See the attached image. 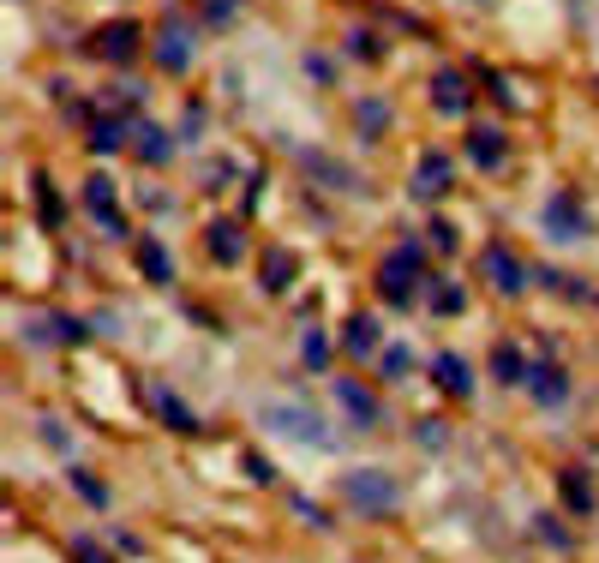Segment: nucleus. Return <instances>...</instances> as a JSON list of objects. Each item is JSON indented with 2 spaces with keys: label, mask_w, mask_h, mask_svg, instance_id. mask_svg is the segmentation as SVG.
Wrapping results in <instances>:
<instances>
[{
  "label": "nucleus",
  "mask_w": 599,
  "mask_h": 563,
  "mask_svg": "<svg viewBox=\"0 0 599 563\" xmlns=\"http://www.w3.org/2000/svg\"><path fill=\"white\" fill-rule=\"evenodd\" d=\"M90 48H96V54H108V60H126V54L138 48V24H126V18H120V24L96 30V42H90Z\"/></svg>",
  "instance_id": "obj_7"
},
{
  "label": "nucleus",
  "mask_w": 599,
  "mask_h": 563,
  "mask_svg": "<svg viewBox=\"0 0 599 563\" xmlns=\"http://www.w3.org/2000/svg\"><path fill=\"white\" fill-rule=\"evenodd\" d=\"M246 474H252V486H270V462L264 456H246Z\"/></svg>",
  "instance_id": "obj_23"
},
{
  "label": "nucleus",
  "mask_w": 599,
  "mask_h": 563,
  "mask_svg": "<svg viewBox=\"0 0 599 563\" xmlns=\"http://www.w3.org/2000/svg\"><path fill=\"white\" fill-rule=\"evenodd\" d=\"M342 342H348V354H372V318H348Z\"/></svg>",
  "instance_id": "obj_19"
},
{
  "label": "nucleus",
  "mask_w": 599,
  "mask_h": 563,
  "mask_svg": "<svg viewBox=\"0 0 599 563\" xmlns=\"http://www.w3.org/2000/svg\"><path fill=\"white\" fill-rule=\"evenodd\" d=\"M336 402H342V408H348L354 420H378V402H372V396H366L360 384H336Z\"/></svg>",
  "instance_id": "obj_14"
},
{
  "label": "nucleus",
  "mask_w": 599,
  "mask_h": 563,
  "mask_svg": "<svg viewBox=\"0 0 599 563\" xmlns=\"http://www.w3.org/2000/svg\"><path fill=\"white\" fill-rule=\"evenodd\" d=\"M120 138H126V126H120V120H102V126L90 132V150H102V156H114V150H120Z\"/></svg>",
  "instance_id": "obj_17"
},
{
  "label": "nucleus",
  "mask_w": 599,
  "mask_h": 563,
  "mask_svg": "<svg viewBox=\"0 0 599 563\" xmlns=\"http://www.w3.org/2000/svg\"><path fill=\"white\" fill-rule=\"evenodd\" d=\"M528 390H534V402H546V408H558L564 396H570V378L546 360V366H528Z\"/></svg>",
  "instance_id": "obj_5"
},
{
  "label": "nucleus",
  "mask_w": 599,
  "mask_h": 563,
  "mask_svg": "<svg viewBox=\"0 0 599 563\" xmlns=\"http://www.w3.org/2000/svg\"><path fill=\"white\" fill-rule=\"evenodd\" d=\"M72 480H78V498H90V504H108V492H102L90 474H72Z\"/></svg>",
  "instance_id": "obj_22"
},
{
  "label": "nucleus",
  "mask_w": 599,
  "mask_h": 563,
  "mask_svg": "<svg viewBox=\"0 0 599 563\" xmlns=\"http://www.w3.org/2000/svg\"><path fill=\"white\" fill-rule=\"evenodd\" d=\"M492 366H498V378H504V384L528 378V366H522V354H516V348H498V354H492Z\"/></svg>",
  "instance_id": "obj_20"
},
{
  "label": "nucleus",
  "mask_w": 599,
  "mask_h": 563,
  "mask_svg": "<svg viewBox=\"0 0 599 563\" xmlns=\"http://www.w3.org/2000/svg\"><path fill=\"white\" fill-rule=\"evenodd\" d=\"M468 156H474V162H498V156H504V132H498V126H474Z\"/></svg>",
  "instance_id": "obj_12"
},
{
  "label": "nucleus",
  "mask_w": 599,
  "mask_h": 563,
  "mask_svg": "<svg viewBox=\"0 0 599 563\" xmlns=\"http://www.w3.org/2000/svg\"><path fill=\"white\" fill-rule=\"evenodd\" d=\"M138 156H144V162H168V132L138 126Z\"/></svg>",
  "instance_id": "obj_16"
},
{
  "label": "nucleus",
  "mask_w": 599,
  "mask_h": 563,
  "mask_svg": "<svg viewBox=\"0 0 599 563\" xmlns=\"http://www.w3.org/2000/svg\"><path fill=\"white\" fill-rule=\"evenodd\" d=\"M342 492H348V504H354V510H366V516L396 510V480H390V474H378V468L348 474V480H342Z\"/></svg>",
  "instance_id": "obj_1"
},
{
  "label": "nucleus",
  "mask_w": 599,
  "mask_h": 563,
  "mask_svg": "<svg viewBox=\"0 0 599 563\" xmlns=\"http://www.w3.org/2000/svg\"><path fill=\"white\" fill-rule=\"evenodd\" d=\"M210 252H216L222 264H234V258L246 252V246H240V228H234V222H216V228H210Z\"/></svg>",
  "instance_id": "obj_13"
},
{
  "label": "nucleus",
  "mask_w": 599,
  "mask_h": 563,
  "mask_svg": "<svg viewBox=\"0 0 599 563\" xmlns=\"http://www.w3.org/2000/svg\"><path fill=\"white\" fill-rule=\"evenodd\" d=\"M558 492H564V504H570L576 516H588V510H594V486H588L582 474H564V480H558Z\"/></svg>",
  "instance_id": "obj_15"
},
{
  "label": "nucleus",
  "mask_w": 599,
  "mask_h": 563,
  "mask_svg": "<svg viewBox=\"0 0 599 563\" xmlns=\"http://www.w3.org/2000/svg\"><path fill=\"white\" fill-rule=\"evenodd\" d=\"M480 270H486V282H492L498 294H528V270H522V258H516V252H504V246H486Z\"/></svg>",
  "instance_id": "obj_3"
},
{
  "label": "nucleus",
  "mask_w": 599,
  "mask_h": 563,
  "mask_svg": "<svg viewBox=\"0 0 599 563\" xmlns=\"http://www.w3.org/2000/svg\"><path fill=\"white\" fill-rule=\"evenodd\" d=\"M432 102H438V114H468V84L456 72H438L432 78Z\"/></svg>",
  "instance_id": "obj_9"
},
{
  "label": "nucleus",
  "mask_w": 599,
  "mask_h": 563,
  "mask_svg": "<svg viewBox=\"0 0 599 563\" xmlns=\"http://www.w3.org/2000/svg\"><path fill=\"white\" fill-rule=\"evenodd\" d=\"M432 378H438V390H450V396H468V390H474L462 354H438V360H432Z\"/></svg>",
  "instance_id": "obj_10"
},
{
  "label": "nucleus",
  "mask_w": 599,
  "mask_h": 563,
  "mask_svg": "<svg viewBox=\"0 0 599 563\" xmlns=\"http://www.w3.org/2000/svg\"><path fill=\"white\" fill-rule=\"evenodd\" d=\"M450 186V156H420V168H414V198H438Z\"/></svg>",
  "instance_id": "obj_6"
},
{
  "label": "nucleus",
  "mask_w": 599,
  "mask_h": 563,
  "mask_svg": "<svg viewBox=\"0 0 599 563\" xmlns=\"http://www.w3.org/2000/svg\"><path fill=\"white\" fill-rule=\"evenodd\" d=\"M396 270H408V276H414V270H420V246H402V252H396Z\"/></svg>",
  "instance_id": "obj_25"
},
{
  "label": "nucleus",
  "mask_w": 599,
  "mask_h": 563,
  "mask_svg": "<svg viewBox=\"0 0 599 563\" xmlns=\"http://www.w3.org/2000/svg\"><path fill=\"white\" fill-rule=\"evenodd\" d=\"M264 276H270V288H282V276H288V252H270V264H264Z\"/></svg>",
  "instance_id": "obj_21"
},
{
  "label": "nucleus",
  "mask_w": 599,
  "mask_h": 563,
  "mask_svg": "<svg viewBox=\"0 0 599 563\" xmlns=\"http://www.w3.org/2000/svg\"><path fill=\"white\" fill-rule=\"evenodd\" d=\"M156 54H162L168 72H186V60H192V54H186V30H162V36H156Z\"/></svg>",
  "instance_id": "obj_11"
},
{
  "label": "nucleus",
  "mask_w": 599,
  "mask_h": 563,
  "mask_svg": "<svg viewBox=\"0 0 599 563\" xmlns=\"http://www.w3.org/2000/svg\"><path fill=\"white\" fill-rule=\"evenodd\" d=\"M42 438H48L54 450H66V444H72V438H66V426H54V420H42Z\"/></svg>",
  "instance_id": "obj_26"
},
{
  "label": "nucleus",
  "mask_w": 599,
  "mask_h": 563,
  "mask_svg": "<svg viewBox=\"0 0 599 563\" xmlns=\"http://www.w3.org/2000/svg\"><path fill=\"white\" fill-rule=\"evenodd\" d=\"M540 222H546V228H552V234H558L564 246L588 240V222H582V210H576V198H570V192H558V198H552V204L540 210Z\"/></svg>",
  "instance_id": "obj_4"
},
{
  "label": "nucleus",
  "mask_w": 599,
  "mask_h": 563,
  "mask_svg": "<svg viewBox=\"0 0 599 563\" xmlns=\"http://www.w3.org/2000/svg\"><path fill=\"white\" fill-rule=\"evenodd\" d=\"M264 426H276V432H288V438H306V444H318V450L336 444V438L324 432V420L306 414V408H264Z\"/></svg>",
  "instance_id": "obj_2"
},
{
  "label": "nucleus",
  "mask_w": 599,
  "mask_h": 563,
  "mask_svg": "<svg viewBox=\"0 0 599 563\" xmlns=\"http://www.w3.org/2000/svg\"><path fill=\"white\" fill-rule=\"evenodd\" d=\"M72 558H78V563H108L96 546H90V540H72Z\"/></svg>",
  "instance_id": "obj_24"
},
{
  "label": "nucleus",
  "mask_w": 599,
  "mask_h": 563,
  "mask_svg": "<svg viewBox=\"0 0 599 563\" xmlns=\"http://www.w3.org/2000/svg\"><path fill=\"white\" fill-rule=\"evenodd\" d=\"M138 264H144V276H156V282H168V276H174V258H168L162 246H144V252H138Z\"/></svg>",
  "instance_id": "obj_18"
},
{
  "label": "nucleus",
  "mask_w": 599,
  "mask_h": 563,
  "mask_svg": "<svg viewBox=\"0 0 599 563\" xmlns=\"http://www.w3.org/2000/svg\"><path fill=\"white\" fill-rule=\"evenodd\" d=\"M144 402H150V408H156V414H162V420H168L174 432H186V438H198V420H192V414H186V408H180V402H174V396L162 390V384H150V390H144Z\"/></svg>",
  "instance_id": "obj_8"
}]
</instances>
